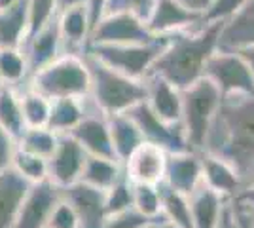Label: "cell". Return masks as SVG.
<instances>
[{
    "label": "cell",
    "instance_id": "1",
    "mask_svg": "<svg viewBox=\"0 0 254 228\" xmlns=\"http://www.w3.org/2000/svg\"><path fill=\"white\" fill-rule=\"evenodd\" d=\"M230 162L243 181H254V93L224 95L207 135L205 151Z\"/></svg>",
    "mask_w": 254,
    "mask_h": 228
},
{
    "label": "cell",
    "instance_id": "2",
    "mask_svg": "<svg viewBox=\"0 0 254 228\" xmlns=\"http://www.w3.org/2000/svg\"><path fill=\"white\" fill-rule=\"evenodd\" d=\"M224 21H205L195 29L169 34L163 54L152 67L154 75L163 76L179 89H188L205 78V67L220 48Z\"/></svg>",
    "mask_w": 254,
    "mask_h": 228
},
{
    "label": "cell",
    "instance_id": "3",
    "mask_svg": "<svg viewBox=\"0 0 254 228\" xmlns=\"http://www.w3.org/2000/svg\"><path fill=\"white\" fill-rule=\"evenodd\" d=\"M89 75H91V93L89 97L99 110L106 116L122 114L131 110L135 105L146 101L148 89L144 80H137L120 73L112 67L105 65L93 55L84 54Z\"/></svg>",
    "mask_w": 254,
    "mask_h": 228
},
{
    "label": "cell",
    "instance_id": "4",
    "mask_svg": "<svg viewBox=\"0 0 254 228\" xmlns=\"http://www.w3.org/2000/svg\"><path fill=\"white\" fill-rule=\"evenodd\" d=\"M25 86L42 93L44 97L85 99L91 93V75L84 54H61L55 61L29 76Z\"/></svg>",
    "mask_w": 254,
    "mask_h": 228
},
{
    "label": "cell",
    "instance_id": "5",
    "mask_svg": "<svg viewBox=\"0 0 254 228\" xmlns=\"http://www.w3.org/2000/svg\"><path fill=\"white\" fill-rule=\"evenodd\" d=\"M222 97V91L209 78H201L182 91V128L190 151H205L207 135Z\"/></svg>",
    "mask_w": 254,
    "mask_h": 228
},
{
    "label": "cell",
    "instance_id": "6",
    "mask_svg": "<svg viewBox=\"0 0 254 228\" xmlns=\"http://www.w3.org/2000/svg\"><path fill=\"white\" fill-rule=\"evenodd\" d=\"M169 42V34L158 36L144 44H87L84 54L93 55L105 65L124 75L144 80L152 73L158 57Z\"/></svg>",
    "mask_w": 254,
    "mask_h": 228
},
{
    "label": "cell",
    "instance_id": "7",
    "mask_svg": "<svg viewBox=\"0 0 254 228\" xmlns=\"http://www.w3.org/2000/svg\"><path fill=\"white\" fill-rule=\"evenodd\" d=\"M205 78H209L222 95L254 93V76L239 52L218 50L205 67Z\"/></svg>",
    "mask_w": 254,
    "mask_h": 228
},
{
    "label": "cell",
    "instance_id": "8",
    "mask_svg": "<svg viewBox=\"0 0 254 228\" xmlns=\"http://www.w3.org/2000/svg\"><path fill=\"white\" fill-rule=\"evenodd\" d=\"M158 38L146 25V19L133 11L106 13L91 31L89 44H144Z\"/></svg>",
    "mask_w": 254,
    "mask_h": 228
},
{
    "label": "cell",
    "instance_id": "9",
    "mask_svg": "<svg viewBox=\"0 0 254 228\" xmlns=\"http://www.w3.org/2000/svg\"><path fill=\"white\" fill-rule=\"evenodd\" d=\"M127 114L138 124V128L142 130L144 139L154 145H159L161 149L167 152H184L190 151L182 122L180 124H167L161 118L154 114V110L148 107L146 101L135 105L131 110H127Z\"/></svg>",
    "mask_w": 254,
    "mask_h": 228
},
{
    "label": "cell",
    "instance_id": "10",
    "mask_svg": "<svg viewBox=\"0 0 254 228\" xmlns=\"http://www.w3.org/2000/svg\"><path fill=\"white\" fill-rule=\"evenodd\" d=\"M63 196V188L53 185L50 179L42 183H32L13 228H46L52 211Z\"/></svg>",
    "mask_w": 254,
    "mask_h": 228
},
{
    "label": "cell",
    "instance_id": "11",
    "mask_svg": "<svg viewBox=\"0 0 254 228\" xmlns=\"http://www.w3.org/2000/svg\"><path fill=\"white\" fill-rule=\"evenodd\" d=\"M87 156L89 154L84 151V147L76 141L72 135H61L57 149L52 154V158L48 160L50 163L48 179L53 185L61 186L63 190L76 185L82 179Z\"/></svg>",
    "mask_w": 254,
    "mask_h": 228
},
{
    "label": "cell",
    "instance_id": "12",
    "mask_svg": "<svg viewBox=\"0 0 254 228\" xmlns=\"http://www.w3.org/2000/svg\"><path fill=\"white\" fill-rule=\"evenodd\" d=\"M70 135L84 147V151L89 156L116 158V152H114V147H112L108 116L103 110H99V107L91 101V97H89V105H87V114L72 130Z\"/></svg>",
    "mask_w": 254,
    "mask_h": 228
},
{
    "label": "cell",
    "instance_id": "13",
    "mask_svg": "<svg viewBox=\"0 0 254 228\" xmlns=\"http://www.w3.org/2000/svg\"><path fill=\"white\" fill-rule=\"evenodd\" d=\"M167 160L169 152L165 149L144 141L124 163L127 179L133 185H161L165 181Z\"/></svg>",
    "mask_w": 254,
    "mask_h": 228
},
{
    "label": "cell",
    "instance_id": "14",
    "mask_svg": "<svg viewBox=\"0 0 254 228\" xmlns=\"http://www.w3.org/2000/svg\"><path fill=\"white\" fill-rule=\"evenodd\" d=\"M64 198L76 209L80 228H105L108 219L105 190L78 181L76 185L64 188Z\"/></svg>",
    "mask_w": 254,
    "mask_h": 228
},
{
    "label": "cell",
    "instance_id": "15",
    "mask_svg": "<svg viewBox=\"0 0 254 228\" xmlns=\"http://www.w3.org/2000/svg\"><path fill=\"white\" fill-rule=\"evenodd\" d=\"M201 23H205L203 15L188 10L179 0H156L148 19H146L148 29L156 36L195 29Z\"/></svg>",
    "mask_w": 254,
    "mask_h": 228
},
{
    "label": "cell",
    "instance_id": "16",
    "mask_svg": "<svg viewBox=\"0 0 254 228\" xmlns=\"http://www.w3.org/2000/svg\"><path fill=\"white\" fill-rule=\"evenodd\" d=\"M163 183L177 192L190 196L203 183V152H169Z\"/></svg>",
    "mask_w": 254,
    "mask_h": 228
},
{
    "label": "cell",
    "instance_id": "17",
    "mask_svg": "<svg viewBox=\"0 0 254 228\" xmlns=\"http://www.w3.org/2000/svg\"><path fill=\"white\" fill-rule=\"evenodd\" d=\"M21 48L25 52V57H27L29 76L44 69L46 65H50L52 61H55L63 52V38H61L57 17L48 23L46 27H42L38 33L29 36Z\"/></svg>",
    "mask_w": 254,
    "mask_h": 228
},
{
    "label": "cell",
    "instance_id": "18",
    "mask_svg": "<svg viewBox=\"0 0 254 228\" xmlns=\"http://www.w3.org/2000/svg\"><path fill=\"white\" fill-rule=\"evenodd\" d=\"M144 84L148 89L146 103L154 110V114L167 124H180L182 122V89L154 73H150L144 78Z\"/></svg>",
    "mask_w": 254,
    "mask_h": 228
},
{
    "label": "cell",
    "instance_id": "19",
    "mask_svg": "<svg viewBox=\"0 0 254 228\" xmlns=\"http://www.w3.org/2000/svg\"><path fill=\"white\" fill-rule=\"evenodd\" d=\"M31 185L15 167L0 173V228H13Z\"/></svg>",
    "mask_w": 254,
    "mask_h": 228
},
{
    "label": "cell",
    "instance_id": "20",
    "mask_svg": "<svg viewBox=\"0 0 254 228\" xmlns=\"http://www.w3.org/2000/svg\"><path fill=\"white\" fill-rule=\"evenodd\" d=\"M57 21L63 38V48L68 50V54H84L93 29L87 4L61 11L57 15Z\"/></svg>",
    "mask_w": 254,
    "mask_h": 228
},
{
    "label": "cell",
    "instance_id": "21",
    "mask_svg": "<svg viewBox=\"0 0 254 228\" xmlns=\"http://www.w3.org/2000/svg\"><path fill=\"white\" fill-rule=\"evenodd\" d=\"M203 183L228 200L243 190V181L232 163L207 152H203Z\"/></svg>",
    "mask_w": 254,
    "mask_h": 228
},
{
    "label": "cell",
    "instance_id": "22",
    "mask_svg": "<svg viewBox=\"0 0 254 228\" xmlns=\"http://www.w3.org/2000/svg\"><path fill=\"white\" fill-rule=\"evenodd\" d=\"M254 44V0H249L237 13L224 21L218 48L224 52H237Z\"/></svg>",
    "mask_w": 254,
    "mask_h": 228
},
{
    "label": "cell",
    "instance_id": "23",
    "mask_svg": "<svg viewBox=\"0 0 254 228\" xmlns=\"http://www.w3.org/2000/svg\"><path fill=\"white\" fill-rule=\"evenodd\" d=\"M108 124H110V135H112V147L116 152V158L122 163H126L127 158L146 141L142 130L127 112L108 116Z\"/></svg>",
    "mask_w": 254,
    "mask_h": 228
},
{
    "label": "cell",
    "instance_id": "24",
    "mask_svg": "<svg viewBox=\"0 0 254 228\" xmlns=\"http://www.w3.org/2000/svg\"><path fill=\"white\" fill-rule=\"evenodd\" d=\"M228 198L212 190L205 183L197 186L190 194L191 217H193V228H216L220 221V213Z\"/></svg>",
    "mask_w": 254,
    "mask_h": 228
},
{
    "label": "cell",
    "instance_id": "25",
    "mask_svg": "<svg viewBox=\"0 0 254 228\" xmlns=\"http://www.w3.org/2000/svg\"><path fill=\"white\" fill-rule=\"evenodd\" d=\"M29 36V0L0 11V48H21Z\"/></svg>",
    "mask_w": 254,
    "mask_h": 228
},
{
    "label": "cell",
    "instance_id": "26",
    "mask_svg": "<svg viewBox=\"0 0 254 228\" xmlns=\"http://www.w3.org/2000/svg\"><path fill=\"white\" fill-rule=\"evenodd\" d=\"M89 97H63L52 101V114L48 128L57 135H70L72 130L84 120L87 114Z\"/></svg>",
    "mask_w": 254,
    "mask_h": 228
},
{
    "label": "cell",
    "instance_id": "27",
    "mask_svg": "<svg viewBox=\"0 0 254 228\" xmlns=\"http://www.w3.org/2000/svg\"><path fill=\"white\" fill-rule=\"evenodd\" d=\"M126 175V165L116 158H103V156H87L82 179L87 185L108 190L116 185L118 181Z\"/></svg>",
    "mask_w": 254,
    "mask_h": 228
},
{
    "label": "cell",
    "instance_id": "28",
    "mask_svg": "<svg viewBox=\"0 0 254 228\" xmlns=\"http://www.w3.org/2000/svg\"><path fill=\"white\" fill-rule=\"evenodd\" d=\"M0 128L11 135L15 141L23 135L27 130V124L23 118V107H21V95L17 87L0 86Z\"/></svg>",
    "mask_w": 254,
    "mask_h": 228
},
{
    "label": "cell",
    "instance_id": "29",
    "mask_svg": "<svg viewBox=\"0 0 254 228\" xmlns=\"http://www.w3.org/2000/svg\"><path fill=\"white\" fill-rule=\"evenodd\" d=\"M161 188V207H163V217L171 221L173 225L180 228H193V217H191L190 196L173 190L165 183L159 185Z\"/></svg>",
    "mask_w": 254,
    "mask_h": 228
},
{
    "label": "cell",
    "instance_id": "30",
    "mask_svg": "<svg viewBox=\"0 0 254 228\" xmlns=\"http://www.w3.org/2000/svg\"><path fill=\"white\" fill-rule=\"evenodd\" d=\"M29 80V65L23 48H0V82L17 87Z\"/></svg>",
    "mask_w": 254,
    "mask_h": 228
},
{
    "label": "cell",
    "instance_id": "31",
    "mask_svg": "<svg viewBox=\"0 0 254 228\" xmlns=\"http://www.w3.org/2000/svg\"><path fill=\"white\" fill-rule=\"evenodd\" d=\"M23 107V118L27 128H48L50 114H52V99L44 97L42 93L31 87H23L19 91Z\"/></svg>",
    "mask_w": 254,
    "mask_h": 228
},
{
    "label": "cell",
    "instance_id": "32",
    "mask_svg": "<svg viewBox=\"0 0 254 228\" xmlns=\"http://www.w3.org/2000/svg\"><path fill=\"white\" fill-rule=\"evenodd\" d=\"M59 137L50 128H27L23 135L17 139V149H23L32 154H38L42 158H52V154L57 149Z\"/></svg>",
    "mask_w": 254,
    "mask_h": 228
},
{
    "label": "cell",
    "instance_id": "33",
    "mask_svg": "<svg viewBox=\"0 0 254 228\" xmlns=\"http://www.w3.org/2000/svg\"><path fill=\"white\" fill-rule=\"evenodd\" d=\"M11 167H15L29 183H42L50 177V163L48 158H42L38 154H32L23 149H15Z\"/></svg>",
    "mask_w": 254,
    "mask_h": 228
},
{
    "label": "cell",
    "instance_id": "34",
    "mask_svg": "<svg viewBox=\"0 0 254 228\" xmlns=\"http://www.w3.org/2000/svg\"><path fill=\"white\" fill-rule=\"evenodd\" d=\"M133 206L148 219L161 217L163 207L159 185H133Z\"/></svg>",
    "mask_w": 254,
    "mask_h": 228
},
{
    "label": "cell",
    "instance_id": "35",
    "mask_svg": "<svg viewBox=\"0 0 254 228\" xmlns=\"http://www.w3.org/2000/svg\"><path fill=\"white\" fill-rule=\"evenodd\" d=\"M57 15V0H29V36L38 33Z\"/></svg>",
    "mask_w": 254,
    "mask_h": 228
},
{
    "label": "cell",
    "instance_id": "36",
    "mask_svg": "<svg viewBox=\"0 0 254 228\" xmlns=\"http://www.w3.org/2000/svg\"><path fill=\"white\" fill-rule=\"evenodd\" d=\"M127 207H133V183L124 175L116 185L106 190V211L108 215H114Z\"/></svg>",
    "mask_w": 254,
    "mask_h": 228
},
{
    "label": "cell",
    "instance_id": "37",
    "mask_svg": "<svg viewBox=\"0 0 254 228\" xmlns=\"http://www.w3.org/2000/svg\"><path fill=\"white\" fill-rule=\"evenodd\" d=\"M156 219H148L142 215L137 207H127L114 215H108L105 228H148Z\"/></svg>",
    "mask_w": 254,
    "mask_h": 228
},
{
    "label": "cell",
    "instance_id": "38",
    "mask_svg": "<svg viewBox=\"0 0 254 228\" xmlns=\"http://www.w3.org/2000/svg\"><path fill=\"white\" fill-rule=\"evenodd\" d=\"M46 228H80V221H78V215H76V209L64 196L59 200V204L52 211Z\"/></svg>",
    "mask_w": 254,
    "mask_h": 228
},
{
    "label": "cell",
    "instance_id": "39",
    "mask_svg": "<svg viewBox=\"0 0 254 228\" xmlns=\"http://www.w3.org/2000/svg\"><path fill=\"white\" fill-rule=\"evenodd\" d=\"M154 4H156V0H110L108 8H106V13H112V11H133V13L140 15L142 19H148Z\"/></svg>",
    "mask_w": 254,
    "mask_h": 228
},
{
    "label": "cell",
    "instance_id": "40",
    "mask_svg": "<svg viewBox=\"0 0 254 228\" xmlns=\"http://www.w3.org/2000/svg\"><path fill=\"white\" fill-rule=\"evenodd\" d=\"M247 2L249 0H216L211 10L205 13V21H226L241 10Z\"/></svg>",
    "mask_w": 254,
    "mask_h": 228
},
{
    "label": "cell",
    "instance_id": "41",
    "mask_svg": "<svg viewBox=\"0 0 254 228\" xmlns=\"http://www.w3.org/2000/svg\"><path fill=\"white\" fill-rule=\"evenodd\" d=\"M17 149V141L0 128V173L11 167V160Z\"/></svg>",
    "mask_w": 254,
    "mask_h": 228
},
{
    "label": "cell",
    "instance_id": "42",
    "mask_svg": "<svg viewBox=\"0 0 254 228\" xmlns=\"http://www.w3.org/2000/svg\"><path fill=\"white\" fill-rule=\"evenodd\" d=\"M216 228H243L241 223H239V219H237L235 209H233L232 200H226V204H224V207H222V213H220V221H218Z\"/></svg>",
    "mask_w": 254,
    "mask_h": 228
},
{
    "label": "cell",
    "instance_id": "43",
    "mask_svg": "<svg viewBox=\"0 0 254 228\" xmlns=\"http://www.w3.org/2000/svg\"><path fill=\"white\" fill-rule=\"evenodd\" d=\"M110 0H87V10H89V17H91V27L95 29L97 23L103 19V15L106 13ZM91 29V31H93Z\"/></svg>",
    "mask_w": 254,
    "mask_h": 228
},
{
    "label": "cell",
    "instance_id": "44",
    "mask_svg": "<svg viewBox=\"0 0 254 228\" xmlns=\"http://www.w3.org/2000/svg\"><path fill=\"white\" fill-rule=\"evenodd\" d=\"M179 2L182 4V6H186L188 10L203 15V19H205V13L211 10L212 4H214L216 0H179Z\"/></svg>",
    "mask_w": 254,
    "mask_h": 228
},
{
    "label": "cell",
    "instance_id": "45",
    "mask_svg": "<svg viewBox=\"0 0 254 228\" xmlns=\"http://www.w3.org/2000/svg\"><path fill=\"white\" fill-rule=\"evenodd\" d=\"M235 202H239V204H243V206H247V207H253L254 209V181L251 183V185H247L239 192V194L233 198Z\"/></svg>",
    "mask_w": 254,
    "mask_h": 228
},
{
    "label": "cell",
    "instance_id": "46",
    "mask_svg": "<svg viewBox=\"0 0 254 228\" xmlns=\"http://www.w3.org/2000/svg\"><path fill=\"white\" fill-rule=\"evenodd\" d=\"M237 52L241 54V57L245 59V63L249 65V69H251V73L254 76V44H249V46H245V48L237 50Z\"/></svg>",
    "mask_w": 254,
    "mask_h": 228
},
{
    "label": "cell",
    "instance_id": "47",
    "mask_svg": "<svg viewBox=\"0 0 254 228\" xmlns=\"http://www.w3.org/2000/svg\"><path fill=\"white\" fill-rule=\"evenodd\" d=\"M87 4V0H57V11L68 10V8H74V6H84Z\"/></svg>",
    "mask_w": 254,
    "mask_h": 228
},
{
    "label": "cell",
    "instance_id": "48",
    "mask_svg": "<svg viewBox=\"0 0 254 228\" xmlns=\"http://www.w3.org/2000/svg\"><path fill=\"white\" fill-rule=\"evenodd\" d=\"M148 228H180V227H177V225H173L171 221H167V219H165L163 215H161V217L156 219V221H154V223H152V225H150Z\"/></svg>",
    "mask_w": 254,
    "mask_h": 228
},
{
    "label": "cell",
    "instance_id": "49",
    "mask_svg": "<svg viewBox=\"0 0 254 228\" xmlns=\"http://www.w3.org/2000/svg\"><path fill=\"white\" fill-rule=\"evenodd\" d=\"M251 228H254V217H253V223H251Z\"/></svg>",
    "mask_w": 254,
    "mask_h": 228
},
{
    "label": "cell",
    "instance_id": "50",
    "mask_svg": "<svg viewBox=\"0 0 254 228\" xmlns=\"http://www.w3.org/2000/svg\"><path fill=\"white\" fill-rule=\"evenodd\" d=\"M0 86H2V82H0Z\"/></svg>",
    "mask_w": 254,
    "mask_h": 228
}]
</instances>
